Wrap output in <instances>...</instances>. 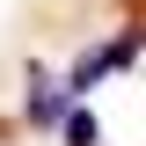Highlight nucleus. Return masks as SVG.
I'll use <instances>...</instances> for the list:
<instances>
[{
  "instance_id": "f257e3e1",
  "label": "nucleus",
  "mask_w": 146,
  "mask_h": 146,
  "mask_svg": "<svg viewBox=\"0 0 146 146\" xmlns=\"http://www.w3.org/2000/svg\"><path fill=\"white\" fill-rule=\"evenodd\" d=\"M139 44H146V29L131 22L124 36H110V44H102V66H131V58H139Z\"/></svg>"
},
{
  "instance_id": "f03ea898",
  "label": "nucleus",
  "mask_w": 146,
  "mask_h": 146,
  "mask_svg": "<svg viewBox=\"0 0 146 146\" xmlns=\"http://www.w3.org/2000/svg\"><path fill=\"white\" fill-rule=\"evenodd\" d=\"M66 102H73V95H44V88H36V95H29V124H58Z\"/></svg>"
},
{
  "instance_id": "7ed1b4c3",
  "label": "nucleus",
  "mask_w": 146,
  "mask_h": 146,
  "mask_svg": "<svg viewBox=\"0 0 146 146\" xmlns=\"http://www.w3.org/2000/svg\"><path fill=\"white\" fill-rule=\"evenodd\" d=\"M66 139H73V146H95V117H88V110H73V117H66Z\"/></svg>"
}]
</instances>
